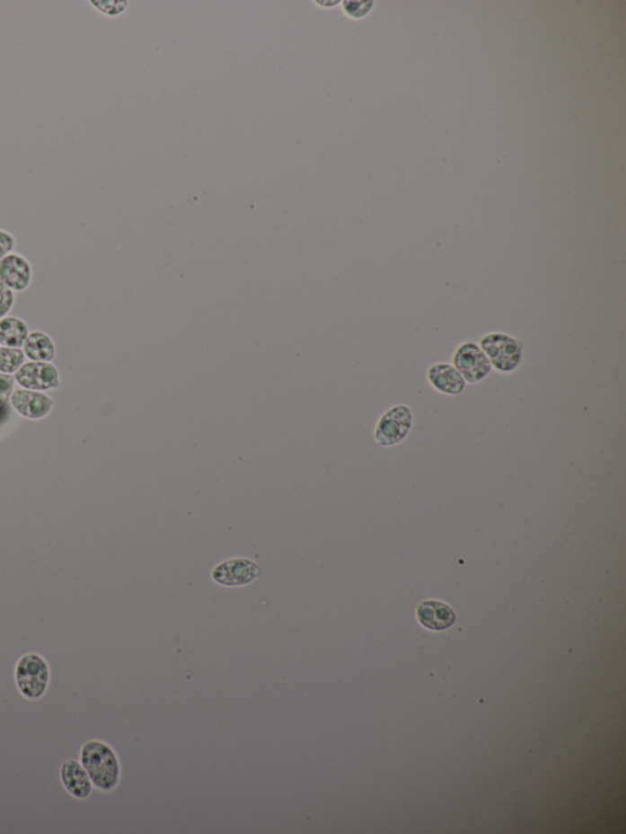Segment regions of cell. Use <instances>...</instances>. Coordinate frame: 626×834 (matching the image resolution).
Here are the masks:
<instances>
[{
  "instance_id": "cell-18",
  "label": "cell",
  "mask_w": 626,
  "mask_h": 834,
  "mask_svg": "<svg viewBox=\"0 0 626 834\" xmlns=\"http://www.w3.org/2000/svg\"><path fill=\"white\" fill-rule=\"evenodd\" d=\"M15 303V297L12 289L0 283V320L6 317Z\"/></svg>"
},
{
  "instance_id": "cell-2",
  "label": "cell",
  "mask_w": 626,
  "mask_h": 834,
  "mask_svg": "<svg viewBox=\"0 0 626 834\" xmlns=\"http://www.w3.org/2000/svg\"><path fill=\"white\" fill-rule=\"evenodd\" d=\"M50 666L48 661L37 652H26L13 668V679L19 694L29 701H39L49 689Z\"/></svg>"
},
{
  "instance_id": "cell-7",
  "label": "cell",
  "mask_w": 626,
  "mask_h": 834,
  "mask_svg": "<svg viewBox=\"0 0 626 834\" xmlns=\"http://www.w3.org/2000/svg\"><path fill=\"white\" fill-rule=\"evenodd\" d=\"M13 378L22 388L30 391H53L60 386L59 371L50 362H27L18 369Z\"/></svg>"
},
{
  "instance_id": "cell-6",
  "label": "cell",
  "mask_w": 626,
  "mask_h": 834,
  "mask_svg": "<svg viewBox=\"0 0 626 834\" xmlns=\"http://www.w3.org/2000/svg\"><path fill=\"white\" fill-rule=\"evenodd\" d=\"M260 575V565L247 558L226 559L216 564L211 572L213 581L226 588L251 584Z\"/></svg>"
},
{
  "instance_id": "cell-16",
  "label": "cell",
  "mask_w": 626,
  "mask_h": 834,
  "mask_svg": "<svg viewBox=\"0 0 626 834\" xmlns=\"http://www.w3.org/2000/svg\"><path fill=\"white\" fill-rule=\"evenodd\" d=\"M15 386V378L12 375L0 374V413L8 408Z\"/></svg>"
},
{
  "instance_id": "cell-13",
  "label": "cell",
  "mask_w": 626,
  "mask_h": 834,
  "mask_svg": "<svg viewBox=\"0 0 626 834\" xmlns=\"http://www.w3.org/2000/svg\"><path fill=\"white\" fill-rule=\"evenodd\" d=\"M23 354L31 361L52 362L56 356V347L49 335L43 332H32L23 342Z\"/></svg>"
},
{
  "instance_id": "cell-4",
  "label": "cell",
  "mask_w": 626,
  "mask_h": 834,
  "mask_svg": "<svg viewBox=\"0 0 626 834\" xmlns=\"http://www.w3.org/2000/svg\"><path fill=\"white\" fill-rule=\"evenodd\" d=\"M411 409L406 405L392 406L378 420L375 429V440L378 446L392 447L401 443L412 429Z\"/></svg>"
},
{
  "instance_id": "cell-19",
  "label": "cell",
  "mask_w": 626,
  "mask_h": 834,
  "mask_svg": "<svg viewBox=\"0 0 626 834\" xmlns=\"http://www.w3.org/2000/svg\"><path fill=\"white\" fill-rule=\"evenodd\" d=\"M91 4L96 5L94 8L100 10V12L106 13L108 16H117L119 13H123L127 9V2H91Z\"/></svg>"
},
{
  "instance_id": "cell-17",
  "label": "cell",
  "mask_w": 626,
  "mask_h": 834,
  "mask_svg": "<svg viewBox=\"0 0 626 834\" xmlns=\"http://www.w3.org/2000/svg\"><path fill=\"white\" fill-rule=\"evenodd\" d=\"M372 5H374V3L371 2H344L343 10L348 18L360 19L367 15L368 12L372 9Z\"/></svg>"
},
{
  "instance_id": "cell-10",
  "label": "cell",
  "mask_w": 626,
  "mask_h": 834,
  "mask_svg": "<svg viewBox=\"0 0 626 834\" xmlns=\"http://www.w3.org/2000/svg\"><path fill=\"white\" fill-rule=\"evenodd\" d=\"M32 280L31 263L18 253L0 260V283L13 291H23L30 287Z\"/></svg>"
},
{
  "instance_id": "cell-11",
  "label": "cell",
  "mask_w": 626,
  "mask_h": 834,
  "mask_svg": "<svg viewBox=\"0 0 626 834\" xmlns=\"http://www.w3.org/2000/svg\"><path fill=\"white\" fill-rule=\"evenodd\" d=\"M428 379L436 392L446 395H462L466 383L458 369L445 362L431 366L428 371Z\"/></svg>"
},
{
  "instance_id": "cell-20",
  "label": "cell",
  "mask_w": 626,
  "mask_h": 834,
  "mask_svg": "<svg viewBox=\"0 0 626 834\" xmlns=\"http://www.w3.org/2000/svg\"><path fill=\"white\" fill-rule=\"evenodd\" d=\"M13 249H15V237L5 230H0V260L10 255Z\"/></svg>"
},
{
  "instance_id": "cell-12",
  "label": "cell",
  "mask_w": 626,
  "mask_h": 834,
  "mask_svg": "<svg viewBox=\"0 0 626 834\" xmlns=\"http://www.w3.org/2000/svg\"><path fill=\"white\" fill-rule=\"evenodd\" d=\"M419 622L429 630H445L455 622V613L445 603L439 601H424L418 607Z\"/></svg>"
},
{
  "instance_id": "cell-14",
  "label": "cell",
  "mask_w": 626,
  "mask_h": 834,
  "mask_svg": "<svg viewBox=\"0 0 626 834\" xmlns=\"http://www.w3.org/2000/svg\"><path fill=\"white\" fill-rule=\"evenodd\" d=\"M29 334V327L20 318L8 316L0 320V345L3 347H22Z\"/></svg>"
},
{
  "instance_id": "cell-1",
  "label": "cell",
  "mask_w": 626,
  "mask_h": 834,
  "mask_svg": "<svg viewBox=\"0 0 626 834\" xmlns=\"http://www.w3.org/2000/svg\"><path fill=\"white\" fill-rule=\"evenodd\" d=\"M79 761L94 788L100 792H113L119 785L121 765L119 756L108 742L90 739L80 749Z\"/></svg>"
},
{
  "instance_id": "cell-8",
  "label": "cell",
  "mask_w": 626,
  "mask_h": 834,
  "mask_svg": "<svg viewBox=\"0 0 626 834\" xmlns=\"http://www.w3.org/2000/svg\"><path fill=\"white\" fill-rule=\"evenodd\" d=\"M10 404L20 416L27 420H40L52 412L54 400L43 392L22 388L13 391Z\"/></svg>"
},
{
  "instance_id": "cell-15",
  "label": "cell",
  "mask_w": 626,
  "mask_h": 834,
  "mask_svg": "<svg viewBox=\"0 0 626 834\" xmlns=\"http://www.w3.org/2000/svg\"><path fill=\"white\" fill-rule=\"evenodd\" d=\"M23 364H25V354L22 349L0 347V374H16Z\"/></svg>"
},
{
  "instance_id": "cell-3",
  "label": "cell",
  "mask_w": 626,
  "mask_h": 834,
  "mask_svg": "<svg viewBox=\"0 0 626 834\" xmlns=\"http://www.w3.org/2000/svg\"><path fill=\"white\" fill-rule=\"evenodd\" d=\"M479 347L485 352L490 366L502 374H512L523 360V342L502 332L483 335Z\"/></svg>"
},
{
  "instance_id": "cell-5",
  "label": "cell",
  "mask_w": 626,
  "mask_h": 834,
  "mask_svg": "<svg viewBox=\"0 0 626 834\" xmlns=\"http://www.w3.org/2000/svg\"><path fill=\"white\" fill-rule=\"evenodd\" d=\"M453 364L465 382L472 385L481 382L492 369L485 352L473 342H463L456 348L453 355Z\"/></svg>"
},
{
  "instance_id": "cell-9",
  "label": "cell",
  "mask_w": 626,
  "mask_h": 834,
  "mask_svg": "<svg viewBox=\"0 0 626 834\" xmlns=\"http://www.w3.org/2000/svg\"><path fill=\"white\" fill-rule=\"evenodd\" d=\"M59 776L64 789L74 799L86 800L93 794L94 786L91 782L89 773L77 759H66L60 766Z\"/></svg>"
}]
</instances>
